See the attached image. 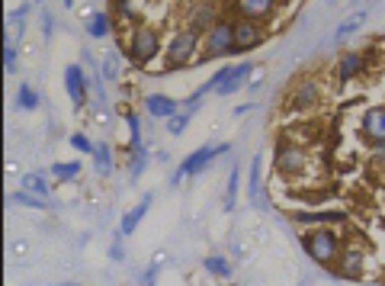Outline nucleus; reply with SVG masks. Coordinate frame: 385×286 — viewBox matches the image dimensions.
Wrapping results in <instances>:
<instances>
[{
    "label": "nucleus",
    "instance_id": "1",
    "mask_svg": "<svg viewBox=\"0 0 385 286\" xmlns=\"http://www.w3.org/2000/svg\"><path fill=\"white\" fill-rule=\"evenodd\" d=\"M302 244H305V251H309V257L315 264H321V267H334L337 264V257H341V251H343V244H341V238L331 232L327 225H321V228H311L309 235L302 238Z\"/></svg>",
    "mask_w": 385,
    "mask_h": 286
},
{
    "label": "nucleus",
    "instance_id": "2",
    "mask_svg": "<svg viewBox=\"0 0 385 286\" xmlns=\"http://www.w3.org/2000/svg\"><path fill=\"white\" fill-rule=\"evenodd\" d=\"M225 55H238L235 23L218 19L215 26H209V29L202 33V61L206 58H225Z\"/></svg>",
    "mask_w": 385,
    "mask_h": 286
},
{
    "label": "nucleus",
    "instance_id": "3",
    "mask_svg": "<svg viewBox=\"0 0 385 286\" xmlns=\"http://www.w3.org/2000/svg\"><path fill=\"white\" fill-rule=\"evenodd\" d=\"M199 45H202V33H196V29H180V33L167 42L164 67H167V71H177V67L190 65V61L196 58V49H199Z\"/></svg>",
    "mask_w": 385,
    "mask_h": 286
},
{
    "label": "nucleus",
    "instance_id": "4",
    "mask_svg": "<svg viewBox=\"0 0 385 286\" xmlns=\"http://www.w3.org/2000/svg\"><path fill=\"white\" fill-rule=\"evenodd\" d=\"M218 154H228V145H199V148H196V152H192L190 158H186L183 164H180V168H177L174 174H170L167 184H170V186H180V184L186 180V177L202 174V170L209 168V164L218 158Z\"/></svg>",
    "mask_w": 385,
    "mask_h": 286
},
{
    "label": "nucleus",
    "instance_id": "5",
    "mask_svg": "<svg viewBox=\"0 0 385 286\" xmlns=\"http://www.w3.org/2000/svg\"><path fill=\"white\" fill-rule=\"evenodd\" d=\"M129 51H132L135 65H151L161 55V35L151 26H135L132 39H129Z\"/></svg>",
    "mask_w": 385,
    "mask_h": 286
},
{
    "label": "nucleus",
    "instance_id": "6",
    "mask_svg": "<svg viewBox=\"0 0 385 286\" xmlns=\"http://www.w3.org/2000/svg\"><path fill=\"white\" fill-rule=\"evenodd\" d=\"M273 164H277V170L283 177H293V174H302V170H305L309 154H305V148L295 142H279L277 154H273Z\"/></svg>",
    "mask_w": 385,
    "mask_h": 286
},
{
    "label": "nucleus",
    "instance_id": "7",
    "mask_svg": "<svg viewBox=\"0 0 385 286\" xmlns=\"http://www.w3.org/2000/svg\"><path fill=\"white\" fill-rule=\"evenodd\" d=\"M254 71H257V65H254V61H247V58L238 61V65H231L225 71V77H222V84L215 87V93H218V97H231V93H238L244 84H247V81H251Z\"/></svg>",
    "mask_w": 385,
    "mask_h": 286
},
{
    "label": "nucleus",
    "instance_id": "8",
    "mask_svg": "<svg viewBox=\"0 0 385 286\" xmlns=\"http://www.w3.org/2000/svg\"><path fill=\"white\" fill-rule=\"evenodd\" d=\"M321 81H315V77H302V81H295V87L289 90V106L293 110H309V106H315V103H321Z\"/></svg>",
    "mask_w": 385,
    "mask_h": 286
},
{
    "label": "nucleus",
    "instance_id": "9",
    "mask_svg": "<svg viewBox=\"0 0 385 286\" xmlns=\"http://www.w3.org/2000/svg\"><path fill=\"white\" fill-rule=\"evenodd\" d=\"M65 93L71 97L74 106H84L87 93H90V81H87L84 65H67L65 67Z\"/></svg>",
    "mask_w": 385,
    "mask_h": 286
},
{
    "label": "nucleus",
    "instance_id": "10",
    "mask_svg": "<svg viewBox=\"0 0 385 286\" xmlns=\"http://www.w3.org/2000/svg\"><path fill=\"white\" fill-rule=\"evenodd\" d=\"M363 261H366V254H363V248H343L341 257H337V270L334 277L341 280H360L363 277Z\"/></svg>",
    "mask_w": 385,
    "mask_h": 286
},
{
    "label": "nucleus",
    "instance_id": "11",
    "mask_svg": "<svg viewBox=\"0 0 385 286\" xmlns=\"http://www.w3.org/2000/svg\"><path fill=\"white\" fill-rule=\"evenodd\" d=\"M260 42H263V26H260L257 19L238 17L235 19V45H238V51L254 49V45H260Z\"/></svg>",
    "mask_w": 385,
    "mask_h": 286
},
{
    "label": "nucleus",
    "instance_id": "12",
    "mask_svg": "<svg viewBox=\"0 0 385 286\" xmlns=\"http://www.w3.org/2000/svg\"><path fill=\"white\" fill-rule=\"evenodd\" d=\"M180 110H183V106H180L174 97H167V93H148V97H145V113H148L151 119H164V122H167V119L177 116Z\"/></svg>",
    "mask_w": 385,
    "mask_h": 286
},
{
    "label": "nucleus",
    "instance_id": "13",
    "mask_svg": "<svg viewBox=\"0 0 385 286\" xmlns=\"http://www.w3.org/2000/svg\"><path fill=\"white\" fill-rule=\"evenodd\" d=\"M247 200L254 202V206H267V200H263V152H257L251 158V170H247Z\"/></svg>",
    "mask_w": 385,
    "mask_h": 286
},
{
    "label": "nucleus",
    "instance_id": "14",
    "mask_svg": "<svg viewBox=\"0 0 385 286\" xmlns=\"http://www.w3.org/2000/svg\"><path fill=\"white\" fill-rule=\"evenodd\" d=\"M235 10H238V17L263 23V19L273 17V10H277V0H235Z\"/></svg>",
    "mask_w": 385,
    "mask_h": 286
},
{
    "label": "nucleus",
    "instance_id": "15",
    "mask_svg": "<svg viewBox=\"0 0 385 286\" xmlns=\"http://www.w3.org/2000/svg\"><path fill=\"white\" fill-rule=\"evenodd\" d=\"M360 126L372 142H385V106H369V110L363 113Z\"/></svg>",
    "mask_w": 385,
    "mask_h": 286
},
{
    "label": "nucleus",
    "instance_id": "16",
    "mask_svg": "<svg viewBox=\"0 0 385 286\" xmlns=\"http://www.w3.org/2000/svg\"><path fill=\"white\" fill-rule=\"evenodd\" d=\"M363 65H366V55H363V51H347V55H341V61H337V77L347 84V81L363 74Z\"/></svg>",
    "mask_w": 385,
    "mask_h": 286
},
{
    "label": "nucleus",
    "instance_id": "17",
    "mask_svg": "<svg viewBox=\"0 0 385 286\" xmlns=\"http://www.w3.org/2000/svg\"><path fill=\"white\" fill-rule=\"evenodd\" d=\"M148 209H151V193H145V196H142V202H135L132 209H129L126 216H122V222H119V232H122V235H132L135 228L142 225L145 216H148Z\"/></svg>",
    "mask_w": 385,
    "mask_h": 286
},
{
    "label": "nucleus",
    "instance_id": "18",
    "mask_svg": "<svg viewBox=\"0 0 385 286\" xmlns=\"http://www.w3.org/2000/svg\"><path fill=\"white\" fill-rule=\"evenodd\" d=\"M87 17V35H90V39H106L109 33H113V19H109V13H103V10H87L84 13Z\"/></svg>",
    "mask_w": 385,
    "mask_h": 286
},
{
    "label": "nucleus",
    "instance_id": "19",
    "mask_svg": "<svg viewBox=\"0 0 385 286\" xmlns=\"http://www.w3.org/2000/svg\"><path fill=\"white\" fill-rule=\"evenodd\" d=\"M293 219L299 225L321 228V225H331V222H347V212H293Z\"/></svg>",
    "mask_w": 385,
    "mask_h": 286
},
{
    "label": "nucleus",
    "instance_id": "20",
    "mask_svg": "<svg viewBox=\"0 0 385 286\" xmlns=\"http://www.w3.org/2000/svg\"><path fill=\"white\" fill-rule=\"evenodd\" d=\"M19 184H23V190H29V193H35V196H51V184H49V177H45L42 170H39V174H35V170L23 174Z\"/></svg>",
    "mask_w": 385,
    "mask_h": 286
},
{
    "label": "nucleus",
    "instance_id": "21",
    "mask_svg": "<svg viewBox=\"0 0 385 286\" xmlns=\"http://www.w3.org/2000/svg\"><path fill=\"white\" fill-rule=\"evenodd\" d=\"M81 161H55L51 164V177L58 180V184H71V180H77V174H81Z\"/></svg>",
    "mask_w": 385,
    "mask_h": 286
},
{
    "label": "nucleus",
    "instance_id": "22",
    "mask_svg": "<svg viewBox=\"0 0 385 286\" xmlns=\"http://www.w3.org/2000/svg\"><path fill=\"white\" fill-rule=\"evenodd\" d=\"M366 17H369V10H360V13H353L350 19H343V23L337 26V29H334V35H331V39H334V42H343L347 35H353V33H357V29H360L363 23H366Z\"/></svg>",
    "mask_w": 385,
    "mask_h": 286
},
{
    "label": "nucleus",
    "instance_id": "23",
    "mask_svg": "<svg viewBox=\"0 0 385 286\" xmlns=\"http://www.w3.org/2000/svg\"><path fill=\"white\" fill-rule=\"evenodd\" d=\"M13 110H19V113H33V110H39V93H35L29 84H19L17 100H13Z\"/></svg>",
    "mask_w": 385,
    "mask_h": 286
},
{
    "label": "nucleus",
    "instance_id": "24",
    "mask_svg": "<svg viewBox=\"0 0 385 286\" xmlns=\"http://www.w3.org/2000/svg\"><path fill=\"white\" fill-rule=\"evenodd\" d=\"M10 202H17V206H29V209H51L55 202L45 200V196H35L29 190H17V193H10Z\"/></svg>",
    "mask_w": 385,
    "mask_h": 286
},
{
    "label": "nucleus",
    "instance_id": "25",
    "mask_svg": "<svg viewBox=\"0 0 385 286\" xmlns=\"http://www.w3.org/2000/svg\"><path fill=\"white\" fill-rule=\"evenodd\" d=\"M148 145H138V148H129V177H138L145 174V168H148Z\"/></svg>",
    "mask_w": 385,
    "mask_h": 286
},
{
    "label": "nucleus",
    "instance_id": "26",
    "mask_svg": "<svg viewBox=\"0 0 385 286\" xmlns=\"http://www.w3.org/2000/svg\"><path fill=\"white\" fill-rule=\"evenodd\" d=\"M202 267L209 270L212 277H218V280H228L231 273H235V270H231V261H228V257H222V254H209V257L202 261Z\"/></svg>",
    "mask_w": 385,
    "mask_h": 286
},
{
    "label": "nucleus",
    "instance_id": "27",
    "mask_svg": "<svg viewBox=\"0 0 385 286\" xmlns=\"http://www.w3.org/2000/svg\"><path fill=\"white\" fill-rule=\"evenodd\" d=\"M100 71H103V77H106V81H119V77H122V58H119L116 49H109L106 55H103Z\"/></svg>",
    "mask_w": 385,
    "mask_h": 286
},
{
    "label": "nucleus",
    "instance_id": "28",
    "mask_svg": "<svg viewBox=\"0 0 385 286\" xmlns=\"http://www.w3.org/2000/svg\"><path fill=\"white\" fill-rule=\"evenodd\" d=\"M93 168L100 170L103 177L113 174V148H109V142H97V152H93Z\"/></svg>",
    "mask_w": 385,
    "mask_h": 286
},
{
    "label": "nucleus",
    "instance_id": "29",
    "mask_svg": "<svg viewBox=\"0 0 385 286\" xmlns=\"http://www.w3.org/2000/svg\"><path fill=\"white\" fill-rule=\"evenodd\" d=\"M238 184H241V164H231V170H228V186H225V209H235Z\"/></svg>",
    "mask_w": 385,
    "mask_h": 286
},
{
    "label": "nucleus",
    "instance_id": "30",
    "mask_svg": "<svg viewBox=\"0 0 385 286\" xmlns=\"http://www.w3.org/2000/svg\"><path fill=\"white\" fill-rule=\"evenodd\" d=\"M192 17H196V23H192L190 29H196V33H199V29H209V26L218 23V19H212V17H215V7H212V3H202V7H196V13H192Z\"/></svg>",
    "mask_w": 385,
    "mask_h": 286
},
{
    "label": "nucleus",
    "instance_id": "31",
    "mask_svg": "<svg viewBox=\"0 0 385 286\" xmlns=\"http://www.w3.org/2000/svg\"><path fill=\"white\" fill-rule=\"evenodd\" d=\"M192 116H196V110H180L177 116L167 119V135H183L186 126L192 122Z\"/></svg>",
    "mask_w": 385,
    "mask_h": 286
},
{
    "label": "nucleus",
    "instance_id": "32",
    "mask_svg": "<svg viewBox=\"0 0 385 286\" xmlns=\"http://www.w3.org/2000/svg\"><path fill=\"white\" fill-rule=\"evenodd\" d=\"M126 126H129V148H138L142 142V119L138 113H126Z\"/></svg>",
    "mask_w": 385,
    "mask_h": 286
},
{
    "label": "nucleus",
    "instance_id": "33",
    "mask_svg": "<svg viewBox=\"0 0 385 286\" xmlns=\"http://www.w3.org/2000/svg\"><path fill=\"white\" fill-rule=\"evenodd\" d=\"M17 61H19V55H17V45H13V35H7V42H3V71L13 74V71H17Z\"/></svg>",
    "mask_w": 385,
    "mask_h": 286
},
{
    "label": "nucleus",
    "instance_id": "34",
    "mask_svg": "<svg viewBox=\"0 0 385 286\" xmlns=\"http://www.w3.org/2000/svg\"><path fill=\"white\" fill-rule=\"evenodd\" d=\"M67 142H71V148H77L81 154H90V158H93V152H97V142H90L84 132H71Z\"/></svg>",
    "mask_w": 385,
    "mask_h": 286
},
{
    "label": "nucleus",
    "instance_id": "35",
    "mask_svg": "<svg viewBox=\"0 0 385 286\" xmlns=\"http://www.w3.org/2000/svg\"><path fill=\"white\" fill-rule=\"evenodd\" d=\"M122 232H116V238H113V244H109V261H116V264H122L126 261V244H122Z\"/></svg>",
    "mask_w": 385,
    "mask_h": 286
},
{
    "label": "nucleus",
    "instance_id": "36",
    "mask_svg": "<svg viewBox=\"0 0 385 286\" xmlns=\"http://www.w3.org/2000/svg\"><path fill=\"white\" fill-rule=\"evenodd\" d=\"M39 19H42V39L49 42V39H51V29H55V17H51L49 10H42V13H39Z\"/></svg>",
    "mask_w": 385,
    "mask_h": 286
},
{
    "label": "nucleus",
    "instance_id": "37",
    "mask_svg": "<svg viewBox=\"0 0 385 286\" xmlns=\"http://www.w3.org/2000/svg\"><path fill=\"white\" fill-rule=\"evenodd\" d=\"M29 10H33V3H19V7L17 10H10V13H7V19H10V23H23V19H26V13H29Z\"/></svg>",
    "mask_w": 385,
    "mask_h": 286
},
{
    "label": "nucleus",
    "instance_id": "38",
    "mask_svg": "<svg viewBox=\"0 0 385 286\" xmlns=\"http://www.w3.org/2000/svg\"><path fill=\"white\" fill-rule=\"evenodd\" d=\"M154 280H158V264L151 270H145V280H142V286H154Z\"/></svg>",
    "mask_w": 385,
    "mask_h": 286
},
{
    "label": "nucleus",
    "instance_id": "39",
    "mask_svg": "<svg viewBox=\"0 0 385 286\" xmlns=\"http://www.w3.org/2000/svg\"><path fill=\"white\" fill-rule=\"evenodd\" d=\"M251 110H254L251 103H244V106H235V116H244V113H251Z\"/></svg>",
    "mask_w": 385,
    "mask_h": 286
},
{
    "label": "nucleus",
    "instance_id": "40",
    "mask_svg": "<svg viewBox=\"0 0 385 286\" xmlns=\"http://www.w3.org/2000/svg\"><path fill=\"white\" fill-rule=\"evenodd\" d=\"M13 254H17V257H23V254H26V244L17 241V244H13Z\"/></svg>",
    "mask_w": 385,
    "mask_h": 286
},
{
    "label": "nucleus",
    "instance_id": "41",
    "mask_svg": "<svg viewBox=\"0 0 385 286\" xmlns=\"http://www.w3.org/2000/svg\"><path fill=\"white\" fill-rule=\"evenodd\" d=\"M65 7H67V10H71V7H74V0H65Z\"/></svg>",
    "mask_w": 385,
    "mask_h": 286
},
{
    "label": "nucleus",
    "instance_id": "42",
    "mask_svg": "<svg viewBox=\"0 0 385 286\" xmlns=\"http://www.w3.org/2000/svg\"><path fill=\"white\" fill-rule=\"evenodd\" d=\"M55 286H74V283H55Z\"/></svg>",
    "mask_w": 385,
    "mask_h": 286
},
{
    "label": "nucleus",
    "instance_id": "43",
    "mask_svg": "<svg viewBox=\"0 0 385 286\" xmlns=\"http://www.w3.org/2000/svg\"><path fill=\"white\" fill-rule=\"evenodd\" d=\"M33 3H42V0H33Z\"/></svg>",
    "mask_w": 385,
    "mask_h": 286
},
{
    "label": "nucleus",
    "instance_id": "44",
    "mask_svg": "<svg viewBox=\"0 0 385 286\" xmlns=\"http://www.w3.org/2000/svg\"><path fill=\"white\" fill-rule=\"evenodd\" d=\"M350 3H360V0H350Z\"/></svg>",
    "mask_w": 385,
    "mask_h": 286
}]
</instances>
